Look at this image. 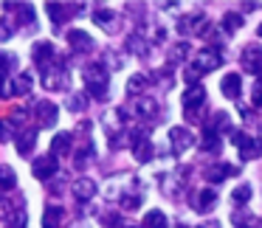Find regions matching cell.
Masks as SVG:
<instances>
[{
  "mask_svg": "<svg viewBox=\"0 0 262 228\" xmlns=\"http://www.w3.org/2000/svg\"><path fill=\"white\" fill-rule=\"evenodd\" d=\"M231 138H234V144H237L239 158H243V161H254V158H259V155H262V144L251 141V138L245 135V132H237V130H234V132H231Z\"/></svg>",
  "mask_w": 262,
  "mask_h": 228,
  "instance_id": "3957f363",
  "label": "cell"
},
{
  "mask_svg": "<svg viewBox=\"0 0 262 228\" xmlns=\"http://www.w3.org/2000/svg\"><path fill=\"white\" fill-rule=\"evenodd\" d=\"M37 121H40L42 127H51L54 121H57V104L51 102H37Z\"/></svg>",
  "mask_w": 262,
  "mask_h": 228,
  "instance_id": "30bf717a",
  "label": "cell"
},
{
  "mask_svg": "<svg viewBox=\"0 0 262 228\" xmlns=\"http://www.w3.org/2000/svg\"><path fill=\"white\" fill-rule=\"evenodd\" d=\"M37 141V130H26L23 135L17 138V152L23 155V158H29L31 155V144Z\"/></svg>",
  "mask_w": 262,
  "mask_h": 228,
  "instance_id": "ac0fdd59",
  "label": "cell"
},
{
  "mask_svg": "<svg viewBox=\"0 0 262 228\" xmlns=\"http://www.w3.org/2000/svg\"><path fill=\"white\" fill-rule=\"evenodd\" d=\"M85 87H88V96H104V90H107V71H104V65H91V68L85 71Z\"/></svg>",
  "mask_w": 262,
  "mask_h": 228,
  "instance_id": "7a4b0ae2",
  "label": "cell"
},
{
  "mask_svg": "<svg viewBox=\"0 0 262 228\" xmlns=\"http://www.w3.org/2000/svg\"><path fill=\"white\" fill-rule=\"evenodd\" d=\"M0 141H9V132H6V124L0 121Z\"/></svg>",
  "mask_w": 262,
  "mask_h": 228,
  "instance_id": "d590c367",
  "label": "cell"
},
{
  "mask_svg": "<svg viewBox=\"0 0 262 228\" xmlns=\"http://www.w3.org/2000/svg\"><path fill=\"white\" fill-rule=\"evenodd\" d=\"M200 147H203L206 152H220V135H217V130L211 124L203 130V144H200Z\"/></svg>",
  "mask_w": 262,
  "mask_h": 228,
  "instance_id": "2e32d148",
  "label": "cell"
},
{
  "mask_svg": "<svg viewBox=\"0 0 262 228\" xmlns=\"http://www.w3.org/2000/svg\"><path fill=\"white\" fill-rule=\"evenodd\" d=\"M133 155H136V161L138 164H147L149 158H152V144L144 138V141H136L133 144Z\"/></svg>",
  "mask_w": 262,
  "mask_h": 228,
  "instance_id": "d6986e66",
  "label": "cell"
},
{
  "mask_svg": "<svg viewBox=\"0 0 262 228\" xmlns=\"http://www.w3.org/2000/svg\"><path fill=\"white\" fill-rule=\"evenodd\" d=\"M186 54H189V42H178V45L172 48V57H169V59H172V62H181Z\"/></svg>",
  "mask_w": 262,
  "mask_h": 228,
  "instance_id": "1f68e13d",
  "label": "cell"
},
{
  "mask_svg": "<svg viewBox=\"0 0 262 228\" xmlns=\"http://www.w3.org/2000/svg\"><path fill=\"white\" fill-rule=\"evenodd\" d=\"M254 107H262V79L254 82Z\"/></svg>",
  "mask_w": 262,
  "mask_h": 228,
  "instance_id": "836d02e7",
  "label": "cell"
},
{
  "mask_svg": "<svg viewBox=\"0 0 262 228\" xmlns=\"http://www.w3.org/2000/svg\"><path fill=\"white\" fill-rule=\"evenodd\" d=\"M14 183H17V177H14V172L9 169V166H0V189H14Z\"/></svg>",
  "mask_w": 262,
  "mask_h": 228,
  "instance_id": "d4e9b609",
  "label": "cell"
},
{
  "mask_svg": "<svg viewBox=\"0 0 262 228\" xmlns=\"http://www.w3.org/2000/svg\"><path fill=\"white\" fill-rule=\"evenodd\" d=\"M220 65H223L220 51H214V48H203V51L194 54V59H192V65H189V68H192L198 76H203V74H209V71H217Z\"/></svg>",
  "mask_w": 262,
  "mask_h": 228,
  "instance_id": "6da1fadb",
  "label": "cell"
},
{
  "mask_svg": "<svg viewBox=\"0 0 262 228\" xmlns=\"http://www.w3.org/2000/svg\"><path fill=\"white\" fill-rule=\"evenodd\" d=\"M74 194L79 200H91L93 194H96V183H93L91 177H79V180L74 183Z\"/></svg>",
  "mask_w": 262,
  "mask_h": 228,
  "instance_id": "5bb4252c",
  "label": "cell"
},
{
  "mask_svg": "<svg viewBox=\"0 0 262 228\" xmlns=\"http://www.w3.org/2000/svg\"><path fill=\"white\" fill-rule=\"evenodd\" d=\"M6 211H9V203H6V197H0V220L6 217Z\"/></svg>",
  "mask_w": 262,
  "mask_h": 228,
  "instance_id": "e575fe53",
  "label": "cell"
},
{
  "mask_svg": "<svg viewBox=\"0 0 262 228\" xmlns=\"http://www.w3.org/2000/svg\"><path fill=\"white\" fill-rule=\"evenodd\" d=\"M234 172H237V166H231V164H214V166H209L203 175H206V180L220 183V180H226L228 175H234Z\"/></svg>",
  "mask_w": 262,
  "mask_h": 228,
  "instance_id": "8fae6325",
  "label": "cell"
},
{
  "mask_svg": "<svg viewBox=\"0 0 262 228\" xmlns=\"http://www.w3.org/2000/svg\"><path fill=\"white\" fill-rule=\"evenodd\" d=\"M40 82H42V87H46V90H65L71 79H68V74H65V71H59V74L54 71V74H46Z\"/></svg>",
  "mask_w": 262,
  "mask_h": 228,
  "instance_id": "9c48e42d",
  "label": "cell"
},
{
  "mask_svg": "<svg viewBox=\"0 0 262 228\" xmlns=\"http://www.w3.org/2000/svg\"><path fill=\"white\" fill-rule=\"evenodd\" d=\"M59 220H62V209H57V206H48L46 214H42V228H57Z\"/></svg>",
  "mask_w": 262,
  "mask_h": 228,
  "instance_id": "44dd1931",
  "label": "cell"
},
{
  "mask_svg": "<svg viewBox=\"0 0 262 228\" xmlns=\"http://www.w3.org/2000/svg\"><path fill=\"white\" fill-rule=\"evenodd\" d=\"M93 20H96V26H113V12H107V9H99L96 14H93Z\"/></svg>",
  "mask_w": 262,
  "mask_h": 228,
  "instance_id": "d6a6232c",
  "label": "cell"
},
{
  "mask_svg": "<svg viewBox=\"0 0 262 228\" xmlns=\"http://www.w3.org/2000/svg\"><path fill=\"white\" fill-rule=\"evenodd\" d=\"M169 141H172V147H175V152L181 155V152H186L189 147H192V132L189 130H183V127H172L169 130Z\"/></svg>",
  "mask_w": 262,
  "mask_h": 228,
  "instance_id": "52a82bcc",
  "label": "cell"
},
{
  "mask_svg": "<svg viewBox=\"0 0 262 228\" xmlns=\"http://www.w3.org/2000/svg\"><path fill=\"white\" fill-rule=\"evenodd\" d=\"M17 68V57L9 51H0V74H12Z\"/></svg>",
  "mask_w": 262,
  "mask_h": 228,
  "instance_id": "cb8c5ba5",
  "label": "cell"
},
{
  "mask_svg": "<svg viewBox=\"0 0 262 228\" xmlns=\"http://www.w3.org/2000/svg\"><path fill=\"white\" fill-rule=\"evenodd\" d=\"M48 14H51L54 23H65L71 14H76V9H68V6H57V3H48Z\"/></svg>",
  "mask_w": 262,
  "mask_h": 228,
  "instance_id": "ffe728a7",
  "label": "cell"
},
{
  "mask_svg": "<svg viewBox=\"0 0 262 228\" xmlns=\"http://www.w3.org/2000/svg\"><path fill=\"white\" fill-rule=\"evenodd\" d=\"M214 130H231V121H228V113H214V121H211Z\"/></svg>",
  "mask_w": 262,
  "mask_h": 228,
  "instance_id": "4dcf8cb0",
  "label": "cell"
},
{
  "mask_svg": "<svg viewBox=\"0 0 262 228\" xmlns=\"http://www.w3.org/2000/svg\"><path fill=\"white\" fill-rule=\"evenodd\" d=\"M214 200H217V189H203L198 197H192V206H194L198 211H209Z\"/></svg>",
  "mask_w": 262,
  "mask_h": 228,
  "instance_id": "9a60e30c",
  "label": "cell"
},
{
  "mask_svg": "<svg viewBox=\"0 0 262 228\" xmlns=\"http://www.w3.org/2000/svg\"><path fill=\"white\" fill-rule=\"evenodd\" d=\"M220 90L226 99H239V90H243V79H239V74H226L220 82Z\"/></svg>",
  "mask_w": 262,
  "mask_h": 228,
  "instance_id": "ba28073f",
  "label": "cell"
},
{
  "mask_svg": "<svg viewBox=\"0 0 262 228\" xmlns=\"http://www.w3.org/2000/svg\"><path fill=\"white\" fill-rule=\"evenodd\" d=\"M256 34H259V37H262V26H259V31H256Z\"/></svg>",
  "mask_w": 262,
  "mask_h": 228,
  "instance_id": "74e56055",
  "label": "cell"
},
{
  "mask_svg": "<svg viewBox=\"0 0 262 228\" xmlns=\"http://www.w3.org/2000/svg\"><path fill=\"white\" fill-rule=\"evenodd\" d=\"M68 40H71V45L76 48V51H93V37L91 34H85V31H79V29H74V31H68Z\"/></svg>",
  "mask_w": 262,
  "mask_h": 228,
  "instance_id": "7c38bea8",
  "label": "cell"
},
{
  "mask_svg": "<svg viewBox=\"0 0 262 228\" xmlns=\"http://www.w3.org/2000/svg\"><path fill=\"white\" fill-rule=\"evenodd\" d=\"M144 87H147V76H141V74L130 76V79H127V96H138Z\"/></svg>",
  "mask_w": 262,
  "mask_h": 228,
  "instance_id": "603a6c76",
  "label": "cell"
},
{
  "mask_svg": "<svg viewBox=\"0 0 262 228\" xmlns=\"http://www.w3.org/2000/svg\"><path fill=\"white\" fill-rule=\"evenodd\" d=\"M206 102V90L200 85L189 87L186 93H183V110H186V116H192V110H200Z\"/></svg>",
  "mask_w": 262,
  "mask_h": 228,
  "instance_id": "8992f818",
  "label": "cell"
},
{
  "mask_svg": "<svg viewBox=\"0 0 262 228\" xmlns=\"http://www.w3.org/2000/svg\"><path fill=\"white\" fill-rule=\"evenodd\" d=\"M144 222H147V228H166V225H169V222H166V217H164V211H158V209L147 211Z\"/></svg>",
  "mask_w": 262,
  "mask_h": 228,
  "instance_id": "7402d4cb",
  "label": "cell"
},
{
  "mask_svg": "<svg viewBox=\"0 0 262 228\" xmlns=\"http://www.w3.org/2000/svg\"><path fill=\"white\" fill-rule=\"evenodd\" d=\"M239 26H243V17H239L237 12H231V14H226V17H223V29H226L228 34H234Z\"/></svg>",
  "mask_w": 262,
  "mask_h": 228,
  "instance_id": "484cf974",
  "label": "cell"
},
{
  "mask_svg": "<svg viewBox=\"0 0 262 228\" xmlns=\"http://www.w3.org/2000/svg\"><path fill=\"white\" fill-rule=\"evenodd\" d=\"M231 200H234V203H248V200H251V186H248V183H243V186L234 189Z\"/></svg>",
  "mask_w": 262,
  "mask_h": 228,
  "instance_id": "f1b7e54d",
  "label": "cell"
},
{
  "mask_svg": "<svg viewBox=\"0 0 262 228\" xmlns=\"http://www.w3.org/2000/svg\"><path fill=\"white\" fill-rule=\"evenodd\" d=\"M243 68L251 74L262 76V48L259 45H245L243 51Z\"/></svg>",
  "mask_w": 262,
  "mask_h": 228,
  "instance_id": "277c9868",
  "label": "cell"
},
{
  "mask_svg": "<svg viewBox=\"0 0 262 228\" xmlns=\"http://www.w3.org/2000/svg\"><path fill=\"white\" fill-rule=\"evenodd\" d=\"M57 155H51V152H48V155H42V158H37L34 161V169H31V172H34V177H40V180H48V177H51V175H57Z\"/></svg>",
  "mask_w": 262,
  "mask_h": 228,
  "instance_id": "5b68a950",
  "label": "cell"
},
{
  "mask_svg": "<svg viewBox=\"0 0 262 228\" xmlns=\"http://www.w3.org/2000/svg\"><path fill=\"white\" fill-rule=\"evenodd\" d=\"M88 107V93H76V96L68 99V110L71 113H79V110Z\"/></svg>",
  "mask_w": 262,
  "mask_h": 228,
  "instance_id": "4316f807",
  "label": "cell"
},
{
  "mask_svg": "<svg viewBox=\"0 0 262 228\" xmlns=\"http://www.w3.org/2000/svg\"><path fill=\"white\" fill-rule=\"evenodd\" d=\"M71 152V132H59L51 141V155H68Z\"/></svg>",
  "mask_w": 262,
  "mask_h": 228,
  "instance_id": "e0dca14e",
  "label": "cell"
},
{
  "mask_svg": "<svg viewBox=\"0 0 262 228\" xmlns=\"http://www.w3.org/2000/svg\"><path fill=\"white\" fill-rule=\"evenodd\" d=\"M200 228H220V222H217V220H209V222H203Z\"/></svg>",
  "mask_w": 262,
  "mask_h": 228,
  "instance_id": "8d00e7d4",
  "label": "cell"
},
{
  "mask_svg": "<svg viewBox=\"0 0 262 228\" xmlns=\"http://www.w3.org/2000/svg\"><path fill=\"white\" fill-rule=\"evenodd\" d=\"M138 113H141V116H147V119H149V116H155V113H158V104H155L152 99H149V102H147V99H141V102H138Z\"/></svg>",
  "mask_w": 262,
  "mask_h": 228,
  "instance_id": "f546056e",
  "label": "cell"
},
{
  "mask_svg": "<svg viewBox=\"0 0 262 228\" xmlns=\"http://www.w3.org/2000/svg\"><path fill=\"white\" fill-rule=\"evenodd\" d=\"M51 59H54V45H51V42H37V45H34V62L46 71Z\"/></svg>",
  "mask_w": 262,
  "mask_h": 228,
  "instance_id": "4fadbf2b",
  "label": "cell"
},
{
  "mask_svg": "<svg viewBox=\"0 0 262 228\" xmlns=\"http://www.w3.org/2000/svg\"><path fill=\"white\" fill-rule=\"evenodd\" d=\"M259 138H262V127H259Z\"/></svg>",
  "mask_w": 262,
  "mask_h": 228,
  "instance_id": "f35d334b",
  "label": "cell"
},
{
  "mask_svg": "<svg viewBox=\"0 0 262 228\" xmlns=\"http://www.w3.org/2000/svg\"><path fill=\"white\" fill-rule=\"evenodd\" d=\"M127 48H130L133 54H144V51H147V42H144L138 34H130V37H127Z\"/></svg>",
  "mask_w": 262,
  "mask_h": 228,
  "instance_id": "83f0119b",
  "label": "cell"
}]
</instances>
